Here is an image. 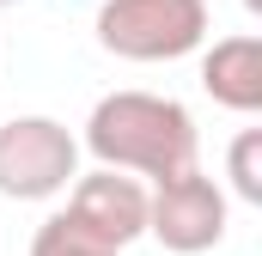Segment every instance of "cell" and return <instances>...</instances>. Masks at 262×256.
<instances>
[{"instance_id": "obj_1", "label": "cell", "mask_w": 262, "mask_h": 256, "mask_svg": "<svg viewBox=\"0 0 262 256\" xmlns=\"http://www.w3.org/2000/svg\"><path fill=\"white\" fill-rule=\"evenodd\" d=\"M98 165L110 171H134V177H177L201 159V134L195 116L165 98V92H110L92 104L85 116V140H79Z\"/></svg>"}, {"instance_id": "obj_2", "label": "cell", "mask_w": 262, "mask_h": 256, "mask_svg": "<svg viewBox=\"0 0 262 256\" xmlns=\"http://www.w3.org/2000/svg\"><path fill=\"white\" fill-rule=\"evenodd\" d=\"M98 43L122 61H183L207 43V0H104Z\"/></svg>"}, {"instance_id": "obj_3", "label": "cell", "mask_w": 262, "mask_h": 256, "mask_svg": "<svg viewBox=\"0 0 262 256\" xmlns=\"http://www.w3.org/2000/svg\"><path fill=\"white\" fill-rule=\"evenodd\" d=\"M79 177V140L55 116H12L0 122V195L6 201H49Z\"/></svg>"}, {"instance_id": "obj_4", "label": "cell", "mask_w": 262, "mask_h": 256, "mask_svg": "<svg viewBox=\"0 0 262 256\" xmlns=\"http://www.w3.org/2000/svg\"><path fill=\"white\" fill-rule=\"evenodd\" d=\"M226 189L189 165V171H177V177H165V183H152L146 195V232L165 244L171 256H201L213 250L220 238H226Z\"/></svg>"}, {"instance_id": "obj_5", "label": "cell", "mask_w": 262, "mask_h": 256, "mask_svg": "<svg viewBox=\"0 0 262 256\" xmlns=\"http://www.w3.org/2000/svg\"><path fill=\"white\" fill-rule=\"evenodd\" d=\"M67 220L73 226H85L92 238H104V244H116V250H128L134 238H146V183L134 177V171H110V165H98V171H85V177H73L67 183Z\"/></svg>"}, {"instance_id": "obj_6", "label": "cell", "mask_w": 262, "mask_h": 256, "mask_svg": "<svg viewBox=\"0 0 262 256\" xmlns=\"http://www.w3.org/2000/svg\"><path fill=\"white\" fill-rule=\"evenodd\" d=\"M201 92L232 116L262 110V37L256 31H238V37H220L213 49H201Z\"/></svg>"}, {"instance_id": "obj_7", "label": "cell", "mask_w": 262, "mask_h": 256, "mask_svg": "<svg viewBox=\"0 0 262 256\" xmlns=\"http://www.w3.org/2000/svg\"><path fill=\"white\" fill-rule=\"evenodd\" d=\"M31 256H122L116 244H104V238H92L85 226H73L61 214H49L43 226H37V238H31Z\"/></svg>"}, {"instance_id": "obj_8", "label": "cell", "mask_w": 262, "mask_h": 256, "mask_svg": "<svg viewBox=\"0 0 262 256\" xmlns=\"http://www.w3.org/2000/svg\"><path fill=\"white\" fill-rule=\"evenodd\" d=\"M226 177H232V195L262 207V128H238L232 153H226Z\"/></svg>"}, {"instance_id": "obj_9", "label": "cell", "mask_w": 262, "mask_h": 256, "mask_svg": "<svg viewBox=\"0 0 262 256\" xmlns=\"http://www.w3.org/2000/svg\"><path fill=\"white\" fill-rule=\"evenodd\" d=\"M244 6H250V12H262V0H244Z\"/></svg>"}, {"instance_id": "obj_10", "label": "cell", "mask_w": 262, "mask_h": 256, "mask_svg": "<svg viewBox=\"0 0 262 256\" xmlns=\"http://www.w3.org/2000/svg\"><path fill=\"white\" fill-rule=\"evenodd\" d=\"M0 6H18V0H0Z\"/></svg>"}]
</instances>
